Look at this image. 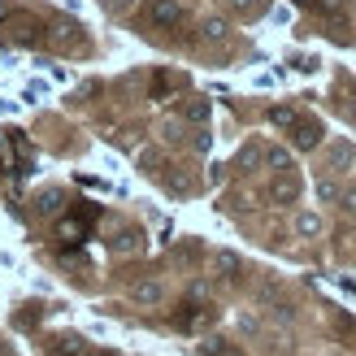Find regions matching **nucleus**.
Segmentation results:
<instances>
[{
  "mask_svg": "<svg viewBox=\"0 0 356 356\" xmlns=\"http://www.w3.org/2000/svg\"><path fill=\"white\" fill-rule=\"evenodd\" d=\"M230 5H235V9H252L257 0H230Z\"/></svg>",
  "mask_w": 356,
  "mask_h": 356,
  "instance_id": "a211bd4d",
  "label": "nucleus"
},
{
  "mask_svg": "<svg viewBox=\"0 0 356 356\" xmlns=\"http://www.w3.org/2000/svg\"><path fill=\"white\" fill-rule=\"evenodd\" d=\"M13 40H17V44H35V26H31V22H17V26H13Z\"/></svg>",
  "mask_w": 356,
  "mask_h": 356,
  "instance_id": "ddd939ff",
  "label": "nucleus"
},
{
  "mask_svg": "<svg viewBox=\"0 0 356 356\" xmlns=\"http://www.w3.org/2000/svg\"><path fill=\"white\" fill-rule=\"evenodd\" d=\"M204 40L209 44H222L226 40V22H222V17H209V22H204Z\"/></svg>",
  "mask_w": 356,
  "mask_h": 356,
  "instance_id": "0eeeda50",
  "label": "nucleus"
},
{
  "mask_svg": "<svg viewBox=\"0 0 356 356\" xmlns=\"http://www.w3.org/2000/svg\"><path fill=\"white\" fill-rule=\"evenodd\" d=\"M148 17L156 26H178L183 22V9L174 5V0H152V9H148Z\"/></svg>",
  "mask_w": 356,
  "mask_h": 356,
  "instance_id": "20e7f679",
  "label": "nucleus"
},
{
  "mask_svg": "<svg viewBox=\"0 0 356 356\" xmlns=\"http://www.w3.org/2000/svg\"><path fill=\"white\" fill-rule=\"evenodd\" d=\"M296 235H300V239L322 235V218H317V213H296Z\"/></svg>",
  "mask_w": 356,
  "mask_h": 356,
  "instance_id": "423d86ee",
  "label": "nucleus"
},
{
  "mask_svg": "<svg viewBox=\"0 0 356 356\" xmlns=\"http://www.w3.org/2000/svg\"><path fill=\"white\" fill-rule=\"evenodd\" d=\"M296 195H300V178L282 170V174L274 178V183H270V200H274V204H291Z\"/></svg>",
  "mask_w": 356,
  "mask_h": 356,
  "instance_id": "f03ea898",
  "label": "nucleus"
},
{
  "mask_svg": "<svg viewBox=\"0 0 356 356\" xmlns=\"http://www.w3.org/2000/svg\"><path fill=\"white\" fill-rule=\"evenodd\" d=\"M270 122H274V127H291V122H296V109H287V104H278V109L270 113Z\"/></svg>",
  "mask_w": 356,
  "mask_h": 356,
  "instance_id": "9b49d317",
  "label": "nucleus"
},
{
  "mask_svg": "<svg viewBox=\"0 0 356 356\" xmlns=\"http://www.w3.org/2000/svg\"><path fill=\"white\" fill-rule=\"evenodd\" d=\"M187 118H191V122H204V118H209V104H200V100L187 104Z\"/></svg>",
  "mask_w": 356,
  "mask_h": 356,
  "instance_id": "2eb2a0df",
  "label": "nucleus"
},
{
  "mask_svg": "<svg viewBox=\"0 0 356 356\" xmlns=\"http://www.w3.org/2000/svg\"><path fill=\"white\" fill-rule=\"evenodd\" d=\"M9 17H13V5H9V0H0V26H5Z\"/></svg>",
  "mask_w": 356,
  "mask_h": 356,
  "instance_id": "f3484780",
  "label": "nucleus"
},
{
  "mask_svg": "<svg viewBox=\"0 0 356 356\" xmlns=\"http://www.w3.org/2000/svg\"><path fill=\"white\" fill-rule=\"evenodd\" d=\"M330 161H334V170H348V165H352V148H348V144H343V148H334V152H330Z\"/></svg>",
  "mask_w": 356,
  "mask_h": 356,
  "instance_id": "4468645a",
  "label": "nucleus"
},
{
  "mask_svg": "<svg viewBox=\"0 0 356 356\" xmlns=\"http://www.w3.org/2000/svg\"><path fill=\"white\" fill-rule=\"evenodd\" d=\"M213 265H218V274H235L239 270V257L235 252H218V257H213Z\"/></svg>",
  "mask_w": 356,
  "mask_h": 356,
  "instance_id": "1a4fd4ad",
  "label": "nucleus"
},
{
  "mask_svg": "<svg viewBox=\"0 0 356 356\" xmlns=\"http://www.w3.org/2000/svg\"><path fill=\"white\" fill-rule=\"evenodd\" d=\"M291 144H296L300 152L317 148V144H322V122H313V118H296V122H291Z\"/></svg>",
  "mask_w": 356,
  "mask_h": 356,
  "instance_id": "f257e3e1",
  "label": "nucleus"
},
{
  "mask_svg": "<svg viewBox=\"0 0 356 356\" xmlns=\"http://www.w3.org/2000/svg\"><path fill=\"white\" fill-rule=\"evenodd\" d=\"M174 322L183 326V330H204V326L213 322V309H209V305H183V313H178Z\"/></svg>",
  "mask_w": 356,
  "mask_h": 356,
  "instance_id": "7ed1b4c3",
  "label": "nucleus"
},
{
  "mask_svg": "<svg viewBox=\"0 0 356 356\" xmlns=\"http://www.w3.org/2000/svg\"><path fill=\"white\" fill-rule=\"evenodd\" d=\"M57 356H83V339H74V334H70V339H61V343H57Z\"/></svg>",
  "mask_w": 356,
  "mask_h": 356,
  "instance_id": "9d476101",
  "label": "nucleus"
},
{
  "mask_svg": "<svg viewBox=\"0 0 356 356\" xmlns=\"http://www.w3.org/2000/svg\"><path fill=\"white\" fill-rule=\"evenodd\" d=\"M265 165H270V170H291V156L287 152H282V148H270V152H265Z\"/></svg>",
  "mask_w": 356,
  "mask_h": 356,
  "instance_id": "6e6552de",
  "label": "nucleus"
},
{
  "mask_svg": "<svg viewBox=\"0 0 356 356\" xmlns=\"http://www.w3.org/2000/svg\"><path fill=\"white\" fill-rule=\"evenodd\" d=\"M339 200H343V209H348V213H356V187H352V191H343Z\"/></svg>",
  "mask_w": 356,
  "mask_h": 356,
  "instance_id": "dca6fc26",
  "label": "nucleus"
},
{
  "mask_svg": "<svg viewBox=\"0 0 356 356\" xmlns=\"http://www.w3.org/2000/svg\"><path fill=\"white\" fill-rule=\"evenodd\" d=\"M118 252H139V235H135V230H127V235H118Z\"/></svg>",
  "mask_w": 356,
  "mask_h": 356,
  "instance_id": "f8f14e48",
  "label": "nucleus"
},
{
  "mask_svg": "<svg viewBox=\"0 0 356 356\" xmlns=\"http://www.w3.org/2000/svg\"><path fill=\"white\" fill-rule=\"evenodd\" d=\"M161 282H156V278H139L135 282V287H131V300H135V305H161Z\"/></svg>",
  "mask_w": 356,
  "mask_h": 356,
  "instance_id": "39448f33",
  "label": "nucleus"
},
{
  "mask_svg": "<svg viewBox=\"0 0 356 356\" xmlns=\"http://www.w3.org/2000/svg\"><path fill=\"white\" fill-rule=\"evenodd\" d=\"M92 356H104V352H92Z\"/></svg>",
  "mask_w": 356,
  "mask_h": 356,
  "instance_id": "aec40b11",
  "label": "nucleus"
},
{
  "mask_svg": "<svg viewBox=\"0 0 356 356\" xmlns=\"http://www.w3.org/2000/svg\"><path fill=\"white\" fill-rule=\"evenodd\" d=\"M296 5H317V0H296Z\"/></svg>",
  "mask_w": 356,
  "mask_h": 356,
  "instance_id": "6ab92c4d",
  "label": "nucleus"
}]
</instances>
